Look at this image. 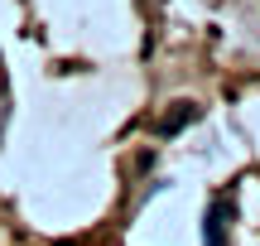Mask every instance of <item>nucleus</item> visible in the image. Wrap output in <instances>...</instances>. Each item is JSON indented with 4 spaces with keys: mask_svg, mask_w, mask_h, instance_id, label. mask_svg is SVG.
I'll use <instances>...</instances> for the list:
<instances>
[{
    "mask_svg": "<svg viewBox=\"0 0 260 246\" xmlns=\"http://www.w3.org/2000/svg\"><path fill=\"white\" fill-rule=\"evenodd\" d=\"M193 116H198V106H193V102H178L174 111H169L164 121H159V135H174V131H183V126L193 121Z\"/></svg>",
    "mask_w": 260,
    "mask_h": 246,
    "instance_id": "f257e3e1",
    "label": "nucleus"
},
{
    "mask_svg": "<svg viewBox=\"0 0 260 246\" xmlns=\"http://www.w3.org/2000/svg\"><path fill=\"white\" fill-rule=\"evenodd\" d=\"M207 246H222V208H212L207 218Z\"/></svg>",
    "mask_w": 260,
    "mask_h": 246,
    "instance_id": "f03ea898",
    "label": "nucleus"
}]
</instances>
